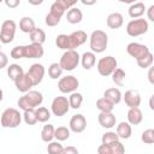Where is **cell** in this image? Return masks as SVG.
<instances>
[{
	"label": "cell",
	"mask_w": 154,
	"mask_h": 154,
	"mask_svg": "<svg viewBox=\"0 0 154 154\" xmlns=\"http://www.w3.org/2000/svg\"><path fill=\"white\" fill-rule=\"evenodd\" d=\"M54 130L55 128L52 124H46L43 125L42 130H41V140L46 143H49L53 141L54 138Z\"/></svg>",
	"instance_id": "f1b7e54d"
},
{
	"label": "cell",
	"mask_w": 154,
	"mask_h": 154,
	"mask_svg": "<svg viewBox=\"0 0 154 154\" xmlns=\"http://www.w3.org/2000/svg\"><path fill=\"white\" fill-rule=\"evenodd\" d=\"M63 75V69L60 67V65L58 63H53L49 65L48 67V76L52 78V79H58L60 78Z\"/></svg>",
	"instance_id": "d590c367"
},
{
	"label": "cell",
	"mask_w": 154,
	"mask_h": 154,
	"mask_svg": "<svg viewBox=\"0 0 154 154\" xmlns=\"http://www.w3.org/2000/svg\"><path fill=\"white\" fill-rule=\"evenodd\" d=\"M29 4H31V5H40V4H42V0H38V1H29Z\"/></svg>",
	"instance_id": "681fc988"
},
{
	"label": "cell",
	"mask_w": 154,
	"mask_h": 154,
	"mask_svg": "<svg viewBox=\"0 0 154 154\" xmlns=\"http://www.w3.org/2000/svg\"><path fill=\"white\" fill-rule=\"evenodd\" d=\"M69 109H70V105H69V99L66 96H57L53 99L51 105V111L54 116L63 117L69 112Z\"/></svg>",
	"instance_id": "30bf717a"
},
{
	"label": "cell",
	"mask_w": 154,
	"mask_h": 154,
	"mask_svg": "<svg viewBox=\"0 0 154 154\" xmlns=\"http://www.w3.org/2000/svg\"><path fill=\"white\" fill-rule=\"evenodd\" d=\"M141 140L146 144H153L154 143V130L153 129H147L142 132Z\"/></svg>",
	"instance_id": "60d3db41"
},
{
	"label": "cell",
	"mask_w": 154,
	"mask_h": 154,
	"mask_svg": "<svg viewBox=\"0 0 154 154\" xmlns=\"http://www.w3.org/2000/svg\"><path fill=\"white\" fill-rule=\"evenodd\" d=\"M126 53L129 55H131L132 58H135L137 61V60H141L144 57H147L150 53V51L146 45H142L138 42H130L126 46Z\"/></svg>",
	"instance_id": "8fae6325"
},
{
	"label": "cell",
	"mask_w": 154,
	"mask_h": 154,
	"mask_svg": "<svg viewBox=\"0 0 154 154\" xmlns=\"http://www.w3.org/2000/svg\"><path fill=\"white\" fill-rule=\"evenodd\" d=\"M125 148L120 141L112 144H101L97 147V154H124Z\"/></svg>",
	"instance_id": "5bb4252c"
},
{
	"label": "cell",
	"mask_w": 154,
	"mask_h": 154,
	"mask_svg": "<svg viewBox=\"0 0 154 154\" xmlns=\"http://www.w3.org/2000/svg\"><path fill=\"white\" fill-rule=\"evenodd\" d=\"M23 73H24V70H23V67H22L20 65H18V64H10V65L7 66V76H8L10 79H12L13 82H14L18 77H20Z\"/></svg>",
	"instance_id": "f546056e"
},
{
	"label": "cell",
	"mask_w": 154,
	"mask_h": 154,
	"mask_svg": "<svg viewBox=\"0 0 154 154\" xmlns=\"http://www.w3.org/2000/svg\"><path fill=\"white\" fill-rule=\"evenodd\" d=\"M79 60H81V55L78 54V52L70 49V51H65L63 53L59 65L63 69V71H72L78 66Z\"/></svg>",
	"instance_id": "5b68a950"
},
{
	"label": "cell",
	"mask_w": 154,
	"mask_h": 154,
	"mask_svg": "<svg viewBox=\"0 0 154 154\" xmlns=\"http://www.w3.org/2000/svg\"><path fill=\"white\" fill-rule=\"evenodd\" d=\"M129 16L132 19H137V18H142V16L146 12V6L143 2L138 1V2H132L129 7Z\"/></svg>",
	"instance_id": "ffe728a7"
},
{
	"label": "cell",
	"mask_w": 154,
	"mask_h": 154,
	"mask_svg": "<svg viewBox=\"0 0 154 154\" xmlns=\"http://www.w3.org/2000/svg\"><path fill=\"white\" fill-rule=\"evenodd\" d=\"M117 141H119V137H118L116 131H107L101 137L102 144H112V143H114Z\"/></svg>",
	"instance_id": "8d00e7d4"
},
{
	"label": "cell",
	"mask_w": 154,
	"mask_h": 154,
	"mask_svg": "<svg viewBox=\"0 0 154 154\" xmlns=\"http://www.w3.org/2000/svg\"><path fill=\"white\" fill-rule=\"evenodd\" d=\"M63 144L58 141H52L47 146V153L48 154H61L63 153Z\"/></svg>",
	"instance_id": "ab89813d"
},
{
	"label": "cell",
	"mask_w": 154,
	"mask_h": 154,
	"mask_svg": "<svg viewBox=\"0 0 154 154\" xmlns=\"http://www.w3.org/2000/svg\"><path fill=\"white\" fill-rule=\"evenodd\" d=\"M60 19H61L60 17H58V16H55V14L48 12L47 16H46V18H45V23H46V25H48V26H57V25L60 23Z\"/></svg>",
	"instance_id": "b9f144b4"
},
{
	"label": "cell",
	"mask_w": 154,
	"mask_h": 154,
	"mask_svg": "<svg viewBox=\"0 0 154 154\" xmlns=\"http://www.w3.org/2000/svg\"><path fill=\"white\" fill-rule=\"evenodd\" d=\"M7 65H8V58H7V55L5 53L0 52V70L4 69V67H6Z\"/></svg>",
	"instance_id": "f6af8a7d"
},
{
	"label": "cell",
	"mask_w": 154,
	"mask_h": 154,
	"mask_svg": "<svg viewBox=\"0 0 154 154\" xmlns=\"http://www.w3.org/2000/svg\"><path fill=\"white\" fill-rule=\"evenodd\" d=\"M66 19L70 24H78L83 19V13L78 7H71L66 13Z\"/></svg>",
	"instance_id": "484cf974"
},
{
	"label": "cell",
	"mask_w": 154,
	"mask_h": 154,
	"mask_svg": "<svg viewBox=\"0 0 154 154\" xmlns=\"http://www.w3.org/2000/svg\"><path fill=\"white\" fill-rule=\"evenodd\" d=\"M61 154H79L78 149L73 146H67V147H64L63 149V153Z\"/></svg>",
	"instance_id": "ee69618b"
},
{
	"label": "cell",
	"mask_w": 154,
	"mask_h": 154,
	"mask_svg": "<svg viewBox=\"0 0 154 154\" xmlns=\"http://www.w3.org/2000/svg\"><path fill=\"white\" fill-rule=\"evenodd\" d=\"M116 132H117L119 138L128 140V138H130V136L132 134V129H131V125L128 122H120L117 125V131Z\"/></svg>",
	"instance_id": "d4e9b609"
},
{
	"label": "cell",
	"mask_w": 154,
	"mask_h": 154,
	"mask_svg": "<svg viewBox=\"0 0 154 154\" xmlns=\"http://www.w3.org/2000/svg\"><path fill=\"white\" fill-rule=\"evenodd\" d=\"M122 99L124 100L125 105L129 108H136L141 105V95L137 90L135 89H129L125 91V94L122 96Z\"/></svg>",
	"instance_id": "9a60e30c"
},
{
	"label": "cell",
	"mask_w": 154,
	"mask_h": 154,
	"mask_svg": "<svg viewBox=\"0 0 154 154\" xmlns=\"http://www.w3.org/2000/svg\"><path fill=\"white\" fill-rule=\"evenodd\" d=\"M77 2L76 1H67V0H55L49 8V12L58 16V17H63V14L65 13L66 10H70L71 7H73Z\"/></svg>",
	"instance_id": "4fadbf2b"
},
{
	"label": "cell",
	"mask_w": 154,
	"mask_h": 154,
	"mask_svg": "<svg viewBox=\"0 0 154 154\" xmlns=\"http://www.w3.org/2000/svg\"><path fill=\"white\" fill-rule=\"evenodd\" d=\"M23 119L25 122V124L28 125H34L37 123V118H36V112L35 109H26L23 113Z\"/></svg>",
	"instance_id": "f35d334b"
},
{
	"label": "cell",
	"mask_w": 154,
	"mask_h": 154,
	"mask_svg": "<svg viewBox=\"0 0 154 154\" xmlns=\"http://www.w3.org/2000/svg\"><path fill=\"white\" fill-rule=\"evenodd\" d=\"M106 23H107V26L111 29H119L124 24V18L119 12H113L108 14Z\"/></svg>",
	"instance_id": "7402d4cb"
},
{
	"label": "cell",
	"mask_w": 154,
	"mask_h": 154,
	"mask_svg": "<svg viewBox=\"0 0 154 154\" xmlns=\"http://www.w3.org/2000/svg\"><path fill=\"white\" fill-rule=\"evenodd\" d=\"M82 102H83V95H82L81 93L73 91V93L70 94V96H69V105H70V108L78 109V108L82 106Z\"/></svg>",
	"instance_id": "4dcf8cb0"
},
{
	"label": "cell",
	"mask_w": 154,
	"mask_h": 154,
	"mask_svg": "<svg viewBox=\"0 0 154 154\" xmlns=\"http://www.w3.org/2000/svg\"><path fill=\"white\" fill-rule=\"evenodd\" d=\"M82 4H83V5H93V4H95V1H90V2H88V1L82 0Z\"/></svg>",
	"instance_id": "f907efd6"
},
{
	"label": "cell",
	"mask_w": 154,
	"mask_h": 154,
	"mask_svg": "<svg viewBox=\"0 0 154 154\" xmlns=\"http://www.w3.org/2000/svg\"><path fill=\"white\" fill-rule=\"evenodd\" d=\"M35 112H36L37 122H40V123H46L51 118V111H48V108H46V107H37L35 109Z\"/></svg>",
	"instance_id": "e575fe53"
},
{
	"label": "cell",
	"mask_w": 154,
	"mask_h": 154,
	"mask_svg": "<svg viewBox=\"0 0 154 154\" xmlns=\"http://www.w3.org/2000/svg\"><path fill=\"white\" fill-rule=\"evenodd\" d=\"M111 76H112V81H113V83H116V85H119V87L123 85V82H124V78H125V72H124V70L117 67V69L114 70V72H113Z\"/></svg>",
	"instance_id": "74e56055"
},
{
	"label": "cell",
	"mask_w": 154,
	"mask_h": 154,
	"mask_svg": "<svg viewBox=\"0 0 154 154\" xmlns=\"http://www.w3.org/2000/svg\"><path fill=\"white\" fill-rule=\"evenodd\" d=\"M14 85H16L17 90H19L20 93H24V94L28 93L29 90H31V87H34L30 78L28 77V75L25 72L14 81Z\"/></svg>",
	"instance_id": "d6986e66"
},
{
	"label": "cell",
	"mask_w": 154,
	"mask_h": 154,
	"mask_svg": "<svg viewBox=\"0 0 154 154\" xmlns=\"http://www.w3.org/2000/svg\"><path fill=\"white\" fill-rule=\"evenodd\" d=\"M118 67V61L112 55H106L103 58H101L99 61H97V65H96V69H97V72L103 76V77H108L111 76L114 70Z\"/></svg>",
	"instance_id": "52a82bcc"
},
{
	"label": "cell",
	"mask_w": 154,
	"mask_h": 154,
	"mask_svg": "<svg viewBox=\"0 0 154 154\" xmlns=\"http://www.w3.org/2000/svg\"><path fill=\"white\" fill-rule=\"evenodd\" d=\"M55 45L59 49H63V51H70V38H69V35H65V34H60L57 36L55 38Z\"/></svg>",
	"instance_id": "1f68e13d"
},
{
	"label": "cell",
	"mask_w": 154,
	"mask_h": 154,
	"mask_svg": "<svg viewBox=\"0 0 154 154\" xmlns=\"http://www.w3.org/2000/svg\"><path fill=\"white\" fill-rule=\"evenodd\" d=\"M108 45V36L103 30H94L89 37V46L91 52L102 53L106 51Z\"/></svg>",
	"instance_id": "3957f363"
},
{
	"label": "cell",
	"mask_w": 154,
	"mask_h": 154,
	"mask_svg": "<svg viewBox=\"0 0 154 154\" xmlns=\"http://www.w3.org/2000/svg\"><path fill=\"white\" fill-rule=\"evenodd\" d=\"M149 106H150V109H153V108H154V106H153V96L150 97V101H149Z\"/></svg>",
	"instance_id": "816d5d0a"
},
{
	"label": "cell",
	"mask_w": 154,
	"mask_h": 154,
	"mask_svg": "<svg viewBox=\"0 0 154 154\" xmlns=\"http://www.w3.org/2000/svg\"><path fill=\"white\" fill-rule=\"evenodd\" d=\"M16 22L12 19H6L2 22L1 28H0V42L4 45L11 43L14 40V35H16Z\"/></svg>",
	"instance_id": "ba28073f"
},
{
	"label": "cell",
	"mask_w": 154,
	"mask_h": 154,
	"mask_svg": "<svg viewBox=\"0 0 154 154\" xmlns=\"http://www.w3.org/2000/svg\"><path fill=\"white\" fill-rule=\"evenodd\" d=\"M45 72H46L45 66H43L42 64L35 63V64H32V65L29 67L28 72H25V73L28 75V77L30 78L32 85L35 87V85H38V84L42 82V79H43V77H45Z\"/></svg>",
	"instance_id": "7c38bea8"
},
{
	"label": "cell",
	"mask_w": 154,
	"mask_h": 154,
	"mask_svg": "<svg viewBox=\"0 0 154 154\" xmlns=\"http://www.w3.org/2000/svg\"><path fill=\"white\" fill-rule=\"evenodd\" d=\"M146 11H147L148 19H149L150 22H154V5H150V6H149V8H148V10H146Z\"/></svg>",
	"instance_id": "7dc6e473"
},
{
	"label": "cell",
	"mask_w": 154,
	"mask_h": 154,
	"mask_svg": "<svg viewBox=\"0 0 154 154\" xmlns=\"http://www.w3.org/2000/svg\"><path fill=\"white\" fill-rule=\"evenodd\" d=\"M153 60H154L153 54H152V53H149V54H148L147 57H144L143 59L137 60V65H138L141 69H148V67H150V66H152Z\"/></svg>",
	"instance_id": "7bdbcfd3"
},
{
	"label": "cell",
	"mask_w": 154,
	"mask_h": 154,
	"mask_svg": "<svg viewBox=\"0 0 154 154\" xmlns=\"http://www.w3.org/2000/svg\"><path fill=\"white\" fill-rule=\"evenodd\" d=\"M43 102V95L38 90H29L23 96H20L17 101V105L20 109H35Z\"/></svg>",
	"instance_id": "7a4b0ae2"
},
{
	"label": "cell",
	"mask_w": 154,
	"mask_h": 154,
	"mask_svg": "<svg viewBox=\"0 0 154 154\" xmlns=\"http://www.w3.org/2000/svg\"><path fill=\"white\" fill-rule=\"evenodd\" d=\"M2 99H4V91L2 89H0V101H2Z\"/></svg>",
	"instance_id": "f5cc1de1"
},
{
	"label": "cell",
	"mask_w": 154,
	"mask_h": 154,
	"mask_svg": "<svg viewBox=\"0 0 154 154\" xmlns=\"http://www.w3.org/2000/svg\"><path fill=\"white\" fill-rule=\"evenodd\" d=\"M20 4V0H5V5L10 8H14Z\"/></svg>",
	"instance_id": "bcb514c9"
},
{
	"label": "cell",
	"mask_w": 154,
	"mask_h": 154,
	"mask_svg": "<svg viewBox=\"0 0 154 154\" xmlns=\"http://www.w3.org/2000/svg\"><path fill=\"white\" fill-rule=\"evenodd\" d=\"M30 41L31 43H37V45H42L46 41V32L41 29V28H35L30 34H29Z\"/></svg>",
	"instance_id": "83f0119b"
},
{
	"label": "cell",
	"mask_w": 154,
	"mask_h": 154,
	"mask_svg": "<svg viewBox=\"0 0 154 154\" xmlns=\"http://www.w3.org/2000/svg\"><path fill=\"white\" fill-rule=\"evenodd\" d=\"M122 93L118 88H108L105 90L103 93V97L106 100H108L113 106L114 105H118L120 101H122Z\"/></svg>",
	"instance_id": "44dd1931"
},
{
	"label": "cell",
	"mask_w": 154,
	"mask_h": 154,
	"mask_svg": "<svg viewBox=\"0 0 154 154\" xmlns=\"http://www.w3.org/2000/svg\"><path fill=\"white\" fill-rule=\"evenodd\" d=\"M69 38H70V48L76 51V48H78L87 41L88 36L83 30H76L69 35Z\"/></svg>",
	"instance_id": "e0dca14e"
},
{
	"label": "cell",
	"mask_w": 154,
	"mask_h": 154,
	"mask_svg": "<svg viewBox=\"0 0 154 154\" xmlns=\"http://www.w3.org/2000/svg\"><path fill=\"white\" fill-rule=\"evenodd\" d=\"M70 130L75 134H81L87 128V119L83 114H75L70 119Z\"/></svg>",
	"instance_id": "2e32d148"
},
{
	"label": "cell",
	"mask_w": 154,
	"mask_h": 154,
	"mask_svg": "<svg viewBox=\"0 0 154 154\" xmlns=\"http://www.w3.org/2000/svg\"><path fill=\"white\" fill-rule=\"evenodd\" d=\"M45 54V49L42 45L37 43H30L25 46H16L11 49V58L12 59H22V58H28V59H40Z\"/></svg>",
	"instance_id": "6da1fadb"
},
{
	"label": "cell",
	"mask_w": 154,
	"mask_h": 154,
	"mask_svg": "<svg viewBox=\"0 0 154 154\" xmlns=\"http://www.w3.org/2000/svg\"><path fill=\"white\" fill-rule=\"evenodd\" d=\"M96 108L102 113H111L113 111L114 106L108 100H106L105 97H101L96 101Z\"/></svg>",
	"instance_id": "d6a6232c"
},
{
	"label": "cell",
	"mask_w": 154,
	"mask_h": 154,
	"mask_svg": "<svg viewBox=\"0 0 154 154\" xmlns=\"http://www.w3.org/2000/svg\"><path fill=\"white\" fill-rule=\"evenodd\" d=\"M78 85H79V82H78L77 77H75L72 75L60 77L59 82H58V89L63 94H71V93L76 91Z\"/></svg>",
	"instance_id": "9c48e42d"
},
{
	"label": "cell",
	"mask_w": 154,
	"mask_h": 154,
	"mask_svg": "<svg viewBox=\"0 0 154 154\" xmlns=\"http://www.w3.org/2000/svg\"><path fill=\"white\" fill-rule=\"evenodd\" d=\"M97 120L103 129H112L113 126H116V123H117V118L112 112L111 113L100 112V114L97 116Z\"/></svg>",
	"instance_id": "ac0fdd59"
},
{
	"label": "cell",
	"mask_w": 154,
	"mask_h": 154,
	"mask_svg": "<svg viewBox=\"0 0 154 154\" xmlns=\"http://www.w3.org/2000/svg\"><path fill=\"white\" fill-rule=\"evenodd\" d=\"M126 117H128V123L130 125H138L143 120V113H142V111L138 107L129 108Z\"/></svg>",
	"instance_id": "603a6c76"
},
{
	"label": "cell",
	"mask_w": 154,
	"mask_h": 154,
	"mask_svg": "<svg viewBox=\"0 0 154 154\" xmlns=\"http://www.w3.org/2000/svg\"><path fill=\"white\" fill-rule=\"evenodd\" d=\"M81 64L83 66L84 70H90L91 67H94L95 63H96V55L93 52H84L81 55Z\"/></svg>",
	"instance_id": "cb8c5ba5"
},
{
	"label": "cell",
	"mask_w": 154,
	"mask_h": 154,
	"mask_svg": "<svg viewBox=\"0 0 154 154\" xmlns=\"http://www.w3.org/2000/svg\"><path fill=\"white\" fill-rule=\"evenodd\" d=\"M20 123H22V114L19 113L18 109H16L13 107H8L1 113L0 124L2 128L14 129V128L19 126Z\"/></svg>",
	"instance_id": "277c9868"
},
{
	"label": "cell",
	"mask_w": 154,
	"mask_h": 154,
	"mask_svg": "<svg viewBox=\"0 0 154 154\" xmlns=\"http://www.w3.org/2000/svg\"><path fill=\"white\" fill-rule=\"evenodd\" d=\"M149 29V23L144 18H137L131 19L126 24V34L131 37H137L143 34H146Z\"/></svg>",
	"instance_id": "8992f818"
},
{
	"label": "cell",
	"mask_w": 154,
	"mask_h": 154,
	"mask_svg": "<svg viewBox=\"0 0 154 154\" xmlns=\"http://www.w3.org/2000/svg\"><path fill=\"white\" fill-rule=\"evenodd\" d=\"M35 28H36V26H35V22H34V19H32L31 17L25 16V17H22V18H20V20H19V29H20L23 32L30 34Z\"/></svg>",
	"instance_id": "4316f807"
},
{
	"label": "cell",
	"mask_w": 154,
	"mask_h": 154,
	"mask_svg": "<svg viewBox=\"0 0 154 154\" xmlns=\"http://www.w3.org/2000/svg\"><path fill=\"white\" fill-rule=\"evenodd\" d=\"M148 78H149V82L150 83H154V79H153V69L150 67L149 72H148Z\"/></svg>",
	"instance_id": "c3c4849f"
},
{
	"label": "cell",
	"mask_w": 154,
	"mask_h": 154,
	"mask_svg": "<svg viewBox=\"0 0 154 154\" xmlns=\"http://www.w3.org/2000/svg\"><path fill=\"white\" fill-rule=\"evenodd\" d=\"M70 137V129H67L66 126H59L54 130V138L58 142H63L69 140Z\"/></svg>",
	"instance_id": "836d02e7"
},
{
	"label": "cell",
	"mask_w": 154,
	"mask_h": 154,
	"mask_svg": "<svg viewBox=\"0 0 154 154\" xmlns=\"http://www.w3.org/2000/svg\"><path fill=\"white\" fill-rule=\"evenodd\" d=\"M0 52H1V46H0Z\"/></svg>",
	"instance_id": "db71d44e"
}]
</instances>
